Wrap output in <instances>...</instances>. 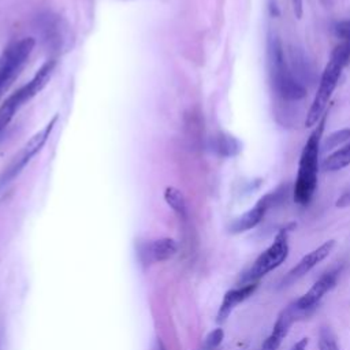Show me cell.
<instances>
[{
	"mask_svg": "<svg viewBox=\"0 0 350 350\" xmlns=\"http://www.w3.org/2000/svg\"><path fill=\"white\" fill-rule=\"evenodd\" d=\"M327 119H328V113H324L320 118L313 131L309 134L299 154L297 178L293 187V197H294V201L302 206L308 205L312 201L317 189L320 150H321L323 133L325 129Z\"/></svg>",
	"mask_w": 350,
	"mask_h": 350,
	"instance_id": "6da1fadb",
	"label": "cell"
},
{
	"mask_svg": "<svg viewBox=\"0 0 350 350\" xmlns=\"http://www.w3.org/2000/svg\"><path fill=\"white\" fill-rule=\"evenodd\" d=\"M267 63L272 89L280 98L297 101L306 96V88L293 72L282 41L275 31H269L267 37Z\"/></svg>",
	"mask_w": 350,
	"mask_h": 350,
	"instance_id": "7a4b0ae2",
	"label": "cell"
},
{
	"mask_svg": "<svg viewBox=\"0 0 350 350\" xmlns=\"http://www.w3.org/2000/svg\"><path fill=\"white\" fill-rule=\"evenodd\" d=\"M350 63V42L340 41L331 52V56L323 70L319 81V88L306 113L305 126L312 127L325 113V107L339 82L343 68Z\"/></svg>",
	"mask_w": 350,
	"mask_h": 350,
	"instance_id": "3957f363",
	"label": "cell"
},
{
	"mask_svg": "<svg viewBox=\"0 0 350 350\" xmlns=\"http://www.w3.org/2000/svg\"><path fill=\"white\" fill-rule=\"evenodd\" d=\"M295 227L294 223L280 228L275 235L273 242L256 258L253 265L243 272L239 278V283L249 284V283H258V280L269 273L271 271L276 269L288 256V234Z\"/></svg>",
	"mask_w": 350,
	"mask_h": 350,
	"instance_id": "277c9868",
	"label": "cell"
},
{
	"mask_svg": "<svg viewBox=\"0 0 350 350\" xmlns=\"http://www.w3.org/2000/svg\"><path fill=\"white\" fill-rule=\"evenodd\" d=\"M34 44L36 41L33 37H25L10 45L3 52L0 56V94L18 77L22 67L27 62Z\"/></svg>",
	"mask_w": 350,
	"mask_h": 350,
	"instance_id": "5b68a950",
	"label": "cell"
},
{
	"mask_svg": "<svg viewBox=\"0 0 350 350\" xmlns=\"http://www.w3.org/2000/svg\"><path fill=\"white\" fill-rule=\"evenodd\" d=\"M286 196H287V186H284V185L267 193L256 202V205L253 208L246 211L243 215H241L231 223L230 231L232 234H241V232L254 228L262 220V217L265 216L268 209L272 208L273 205L282 202L286 198Z\"/></svg>",
	"mask_w": 350,
	"mask_h": 350,
	"instance_id": "8992f818",
	"label": "cell"
},
{
	"mask_svg": "<svg viewBox=\"0 0 350 350\" xmlns=\"http://www.w3.org/2000/svg\"><path fill=\"white\" fill-rule=\"evenodd\" d=\"M57 120V116H53L48 124H45L40 131H37L22 148L21 153L14 159V161L8 165V168L4 171L3 176L0 178V185L8 183L10 180H12L21 171L22 168L36 156L37 152L41 150V148L45 145L48 137L51 135L53 126Z\"/></svg>",
	"mask_w": 350,
	"mask_h": 350,
	"instance_id": "52a82bcc",
	"label": "cell"
},
{
	"mask_svg": "<svg viewBox=\"0 0 350 350\" xmlns=\"http://www.w3.org/2000/svg\"><path fill=\"white\" fill-rule=\"evenodd\" d=\"M339 272H340V269L336 268V269H332V271H328V272L323 273L304 295H301L298 299L293 301L295 308L305 317L308 314H310L316 309V306L319 305L321 298L336 286Z\"/></svg>",
	"mask_w": 350,
	"mask_h": 350,
	"instance_id": "ba28073f",
	"label": "cell"
},
{
	"mask_svg": "<svg viewBox=\"0 0 350 350\" xmlns=\"http://www.w3.org/2000/svg\"><path fill=\"white\" fill-rule=\"evenodd\" d=\"M335 246V241L329 239L327 242H324L323 245H320L319 247H316L314 250L309 252L308 254H305L298 262L297 265H294L287 273L286 276L282 279L280 286H290L294 282H297L298 279H301L302 276H305L312 268H314L319 262H321L325 257H328V254L331 253V250Z\"/></svg>",
	"mask_w": 350,
	"mask_h": 350,
	"instance_id": "9c48e42d",
	"label": "cell"
},
{
	"mask_svg": "<svg viewBox=\"0 0 350 350\" xmlns=\"http://www.w3.org/2000/svg\"><path fill=\"white\" fill-rule=\"evenodd\" d=\"M302 317H305V316L295 308L294 302H291L284 309H282L276 321H275V324H273V328H272L271 334L264 340L260 350H278L279 346L282 345L283 339L287 336L293 323L302 319Z\"/></svg>",
	"mask_w": 350,
	"mask_h": 350,
	"instance_id": "30bf717a",
	"label": "cell"
},
{
	"mask_svg": "<svg viewBox=\"0 0 350 350\" xmlns=\"http://www.w3.org/2000/svg\"><path fill=\"white\" fill-rule=\"evenodd\" d=\"M178 245L172 238H159L145 243L141 249V254L146 262H161L175 256Z\"/></svg>",
	"mask_w": 350,
	"mask_h": 350,
	"instance_id": "8fae6325",
	"label": "cell"
},
{
	"mask_svg": "<svg viewBox=\"0 0 350 350\" xmlns=\"http://www.w3.org/2000/svg\"><path fill=\"white\" fill-rule=\"evenodd\" d=\"M258 283H249V284H243L238 288H232V290H228L224 297H223V301L220 304V308L217 310V316H216V321L217 323H224L228 316L231 314V312L234 310V308L243 302L245 299H247L257 288Z\"/></svg>",
	"mask_w": 350,
	"mask_h": 350,
	"instance_id": "7c38bea8",
	"label": "cell"
},
{
	"mask_svg": "<svg viewBox=\"0 0 350 350\" xmlns=\"http://www.w3.org/2000/svg\"><path fill=\"white\" fill-rule=\"evenodd\" d=\"M53 68H55V60H46L38 68V71L34 74V77L25 86H22L21 89L16 90V93L19 94V97L23 103H26L31 97H34L46 85Z\"/></svg>",
	"mask_w": 350,
	"mask_h": 350,
	"instance_id": "4fadbf2b",
	"label": "cell"
},
{
	"mask_svg": "<svg viewBox=\"0 0 350 350\" xmlns=\"http://www.w3.org/2000/svg\"><path fill=\"white\" fill-rule=\"evenodd\" d=\"M350 164V141L342 145L338 150L328 154L323 163L321 168L327 172H336L343 170Z\"/></svg>",
	"mask_w": 350,
	"mask_h": 350,
	"instance_id": "5bb4252c",
	"label": "cell"
},
{
	"mask_svg": "<svg viewBox=\"0 0 350 350\" xmlns=\"http://www.w3.org/2000/svg\"><path fill=\"white\" fill-rule=\"evenodd\" d=\"M215 150L223 157H232L241 152V142L230 134H219L213 142Z\"/></svg>",
	"mask_w": 350,
	"mask_h": 350,
	"instance_id": "9a60e30c",
	"label": "cell"
},
{
	"mask_svg": "<svg viewBox=\"0 0 350 350\" xmlns=\"http://www.w3.org/2000/svg\"><path fill=\"white\" fill-rule=\"evenodd\" d=\"M164 200L174 212L180 216L186 215V200L180 190L176 187H167L164 190Z\"/></svg>",
	"mask_w": 350,
	"mask_h": 350,
	"instance_id": "2e32d148",
	"label": "cell"
},
{
	"mask_svg": "<svg viewBox=\"0 0 350 350\" xmlns=\"http://www.w3.org/2000/svg\"><path fill=\"white\" fill-rule=\"evenodd\" d=\"M319 350H339L336 338L328 327H323L319 332Z\"/></svg>",
	"mask_w": 350,
	"mask_h": 350,
	"instance_id": "e0dca14e",
	"label": "cell"
},
{
	"mask_svg": "<svg viewBox=\"0 0 350 350\" xmlns=\"http://www.w3.org/2000/svg\"><path fill=\"white\" fill-rule=\"evenodd\" d=\"M349 141H350V127L342 129V130H338V131H334L332 134H329L328 138L324 141V148L332 149L339 145H345Z\"/></svg>",
	"mask_w": 350,
	"mask_h": 350,
	"instance_id": "ac0fdd59",
	"label": "cell"
},
{
	"mask_svg": "<svg viewBox=\"0 0 350 350\" xmlns=\"http://www.w3.org/2000/svg\"><path fill=\"white\" fill-rule=\"evenodd\" d=\"M223 338H224V331L220 327L212 329L205 338V342H204L205 350H215L223 342Z\"/></svg>",
	"mask_w": 350,
	"mask_h": 350,
	"instance_id": "d6986e66",
	"label": "cell"
},
{
	"mask_svg": "<svg viewBox=\"0 0 350 350\" xmlns=\"http://www.w3.org/2000/svg\"><path fill=\"white\" fill-rule=\"evenodd\" d=\"M334 31L336 37L342 38V41L350 42V21H340L334 26Z\"/></svg>",
	"mask_w": 350,
	"mask_h": 350,
	"instance_id": "ffe728a7",
	"label": "cell"
},
{
	"mask_svg": "<svg viewBox=\"0 0 350 350\" xmlns=\"http://www.w3.org/2000/svg\"><path fill=\"white\" fill-rule=\"evenodd\" d=\"M350 205V190L345 191L338 200H336V206L339 208H345V206H349Z\"/></svg>",
	"mask_w": 350,
	"mask_h": 350,
	"instance_id": "44dd1931",
	"label": "cell"
},
{
	"mask_svg": "<svg viewBox=\"0 0 350 350\" xmlns=\"http://www.w3.org/2000/svg\"><path fill=\"white\" fill-rule=\"evenodd\" d=\"M291 5H293V10H294L295 16L299 19V18L302 16V12H304L302 0H291Z\"/></svg>",
	"mask_w": 350,
	"mask_h": 350,
	"instance_id": "7402d4cb",
	"label": "cell"
},
{
	"mask_svg": "<svg viewBox=\"0 0 350 350\" xmlns=\"http://www.w3.org/2000/svg\"><path fill=\"white\" fill-rule=\"evenodd\" d=\"M308 343H309V339H308V338H302V339H299V340L291 347V350H306Z\"/></svg>",
	"mask_w": 350,
	"mask_h": 350,
	"instance_id": "603a6c76",
	"label": "cell"
},
{
	"mask_svg": "<svg viewBox=\"0 0 350 350\" xmlns=\"http://www.w3.org/2000/svg\"><path fill=\"white\" fill-rule=\"evenodd\" d=\"M153 350H164V346H163V343H161L159 339L156 340V345H154Z\"/></svg>",
	"mask_w": 350,
	"mask_h": 350,
	"instance_id": "cb8c5ba5",
	"label": "cell"
}]
</instances>
